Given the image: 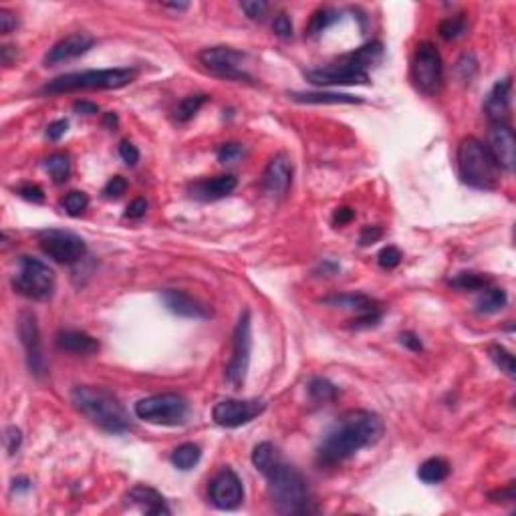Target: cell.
I'll return each mask as SVG.
<instances>
[{
  "mask_svg": "<svg viewBox=\"0 0 516 516\" xmlns=\"http://www.w3.org/2000/svg\"><path fill=\"white\" fill-rule=\"evenodd\" d=\"M386 434V423L377 414L367 409H353L335 421L325 434L317 450V460L322 466H337L353 454L377 444Z\"/></svg>",
  "mask_w": 516,
  "mask_h": 516,
  "instance_id": "cell-1",
  "label": "cell"
},
{
  "mask_svg": "<svg viewBox=\"0 0 516 516\" xmlns=\"http://www.w3.org/2000/svg\"><path fill=\"white\" fill-rule=\"evenodd\" d=\"M383 55V45L379 41H371L367 45L359 47L353 53H347L339 57L335 63L311 69L306 71L305 77L315 85L331 87V85H367L369 83V71Z\"/></svg>",
  "mask_w": 516,
  "mask_h": 516,
  "instance_id": "cell-2",
  "label": "cell"
},
{
  "mask_svg": "<svg viewBox=\"0 0 516 516\" xmlns=\"http://www.w3.org/2000/svg\"><path fill=\"white\" fill-rule=\"evenodd\" d=\"M71 400L93 426L109 434H125L131 430V419L123 403L109 389L95 386H79L73 389Z\"/></svg>",
  "mask_w": 516,
  "mask_h": 516,
  "instance_id": "cell-3",
  "label": "cell"
},
{
  "mask_svg": "<svg viewBox=\"0 0 516 516\" xmlns=\"http://www.w3.org/2000/svg\"><path fill=\"white\" fill-rule=\"evenodd\" d=\"M269 480V492L273 504L283 515H305L313 512L305 478L297 468L285 464L280 458L264 472Z\"/></svg>",
  "mask_w": 516,
  "mask_h": 516,
  "instance_id": "cell-4",
  "label": "cell"
},
{
  "mask_svg": "<svg viewBox=\"0 0 516 516\" xmlns=\"http://www.w3.org/2000/svg\"><path fill=\"white\" fill-rule=\"evenodd\" d=\"M458 174L464 184L476 190H496L500 184L498 163L476 137H464L458 145Z\"/></svg>",
  "mask_w": 516,
  "mask_h": 516,
  "instance_id": "cell-5",
  "label": "cell"
},
{
  "mask_svg": "<svg viewBox=\"0 0 516 516\" xmlns=\"http://www.w3.org/2000/svg\"><path fill=\"white\" fill-rule=\"evenodd\" d=\"M137 77V69L117 67V69H91L81 73H67L55 77L43 87L47 95H61L73 91H87V89H121Z\"/></svg>",
  "mask_w": 516,
  "mask_h": 516,
  "instance_id": "cell-6",
  "label": "cell"
},
{
  "mask_svg": "<svg viewBox=\"0 0 516 516\" xmlns=\"http://www.w3.org/2000/svg\"><path fill=\"white\" fill-rule=\"evenodd\" d=\"M13 289L32 301H48L55 292L57 278L53 269L43 260L32 257H20L16 271L11 278Z\"/></svg>",
  "mask_w": 516,
  "mask_h": 516,
  "instance_id": "cell-7",
  "label": "cell"
},
{
  "mask_svg": "<svg viewBox=\"0 0 516 516\" xmlns=\"http://www.w3.org/2000/svg\"><path fill=\"white\" fill-rule=\"evenodd\" d=\"M135 416L156 426H179L188 416V402L177 393H158L135 403Z\"/></svg>",
  "mask_w": 516,
  "mask_h": 516,
  "instance_id": "cell-8",
  "label": "cell"
},
{
  "mask_svg": "<svg viewBox=\"0 0 516 516\" xmlns=\"http://www.w3.org/2000/svg\"><path fill=\"white\" fill-rule=\"evenodd\" d=\"M250 353H252V327H250V313L244 311L232 333V357L226 365V379L234 389H240L246 381Z\"/></svg>",
  "mask_w": 516,
  "mask_h": 516,
  "instance_id": "cell-9",
  "label": "cell"
},
{
  "mask_svg": "<svg viewBox=\"0 0 516 516\" xmlns=\"http://www.w3.org/2000/svg\"><path fill=\"white\" fill-rule=\"evenodd\" d=\"M412 77L421 93L435 95L444 81V63L432 43H419L412 57Z\"/></svg>",
  "mask_w": 516,
  "mask_h": 516,
  "instance_id": "cell-10",
  "label": "cell"
},
{
  "mask_svg": "<svg viewBox=\"0 0 516 516\" xmlns=\"http://www.w3.org/2000/svg\"><path fill=\"white\" fill-rule=\"evenodd\" d=\"M39 246L48 258H53L55 262H61V264H75L87 254L85 240L69 230L50 228V230L39 232Z\"/></svg>",
  "mask_w": 516,
  "mask_h": 516,
  "instance_id": "cell-11",
  "label": "cell"
},
{
  "mask_svg": "<svg viewBox=\"0 0 516 516\" xmlns=\"http://www.w3.org/2000/svg\"><path fill=\"white\" fill-rule=\"evenodd\" d=\"M246 55L232 47H210L200 53V63L216 77L230 81H250L252 77L244 69Z\"/></svg>",
  "mask_w": 516,
  "mask_h": 516,
  "instance_id": "cell-12",
  "label": "cell"
},
{
  "mask_svg": "<svg viewBox=\"0 0 516 516\" xmlns=\"http://www.w3.org/2000/svg\"><path fill=\"white\" fill-rule=\"evenodd\" d=\"M18 337L22 343V349L27 355V365L34 377H43L47 365H45V355H43V341H41V331L36 317L31 311L20 313L18 317Z\"/></svg>",
  "mask_w": 516,
  "mask_h": 516,
  "instance_id": "cell-13",
  "label": "cell"
},
{
  "mask_svg": "<svg viewBox=\"0 0 516 516\" xmlns=\"http://www.w3.org/2000/svg\"><path fill=\"white\" fill-rule=\"evenodd\" d=\"M266 409V403L258 400H222L214 405L212 418L222 428H240L258 418Z\"/></svg>",
  "mask_w": 516,
  "mask_h": 516,
  "instance_id": "cell-14",
  "label": "cell"
},
{
  "mask_svg": "<svg viewBox=\"0 0 516 516\" xmlns=\"http://www.w3.org/2000/svg\"><path fill=\"white\" fill-rule=\"evenodd\" d=\"M210 500L220 510H234L244 500V488L236 472L230 468L220 470L210 482Z\"/></svg>",
  "mask_w": 516,
  "mask_h": 516,
  "instance_id": "cell-15",
  "label": "cell"
},
{
  "mask_svg": "<svg viewBox=\"0 0 516 516\" xmlns=\"http://www.w3.org/2000/svg\"><path fill=\"white\" fill-rule=\"evenodd\" d=\"M494 161L498 163L500 170L512 172L516 163V140L515 131L508 123H492L488 133V145Z\"/></svg>",
  "mask_w": 516,
  "mask_h": 516,
  "instance_id": "cell-16",
  "label": "cell"
},
{
  "mask_svg": "<svg viewBox=\"0 0 516 516\" xmlns=\"http://www.w3.org/2000/svg\"><path fill=\"white\" fill-rule=\"evenodd\" d=\"M93 43H95V39L89 32H71V34H67L64 39H61L59 43H55L53 47L48 48L47 55H45V64L53 67V64L73 61L81 55H85L89 48L93 47Z\"/></svg>",
  "mask_w": 516,
  "mask_h": 516,
  "instance_id": "cell-17",
  "label": "cell"
},
{
  "mask_svg": "<svg viewBox=\"0 0 516 516\" xmlns=\"http://www.w3.org/2000/svg\"><path fill=\"white\" fill-rule=\"evenodd\" d=\"M292 186V165L287 156H274L262 174V190L271 198L278 200L289 194Z\"/></svg>",
  "mask_w": 516,
  "mask_h": 516,
  "instance_id": "cell-18",
  "label": "cell"
},
{
  "mask_svg": "<svg viewBox=\"0 0 516 516\" xmlns=\"http://www.w3.org/2000/svg\"><path fill=\"white\" fill-rule=\"evenodd\" d=\"M510 95H512V81H510V77L496 81L494 87L488 91V95L484 99L482 109L492 123H508Z\"/></svg>",
  "mask_w": 516,
  "mask_h": 516,
  "instance_id": "cell-19",
  "label": "cell"
},
{
  "mask_svg": "<svg viewBox=\"0 0 516 516\" xmlns=\"http://www.w3.org/2000/svg\"><path fill=\"white\" fill-rule=\"evenodd\" d=\"M161 301L165 308L170 313H174L177 317H184V319H208L210 308L206 305H202L200 301L192 299L190 294L182 292V290L168 289L161 292Z\"/></svg>",
  "mask_w": 516,
  "mask_h": 516,
  "instance_id": "cell-20",
  "label": "cell"
},
{
  "mask_svg": "<svg viewBox=\"0 0 516 516\" xmlns=\"http://www.w3.org/2000/svg\"><path fill=\"white\" fill-rule=\"evenodd\" d=\"M236 184H238L236 177L230 176V174H224V176L208 177V179H198V182L190 184L188 192H190V196L196 198V200L214 202V200L226 198L228 194L234 192Z\"/></svg>",
  "mask_w": 516,
  "mask_h": 516,
  "instance_id": "cell-21",
  "label": "cell"
},
{
  "mask_svg": "<svg viewBox=\"0 0 516 516\" xmlns=\"http://www.w3.org/2000/svg\"><path fill=\"white\" fill-rule=\"evenodd\" d=\"M55 343L61 351L75 355H93L99 351V343L83 331H61L57 333Z\"/></svg>",
  "mask_w": 516,
  "mask_h": 516,
  "instance_id": "cell-22",
  "label": "cell"
},
{
  "mask_svg": "<svg viewBox=\"0 0 516 516\" xmlns=\"http://www.w3.org/2000/svg\"><path fill=\"white\" fill-rule=\"evenodd\" d=\"M128 500L137 504L145 515H170L165 498L149 486H133L128 492Z\"/></svg>",
  "mask_w": 516,
  "mask_h": 516,
  "instance_id": "cell-23",
  "label": "cell"
},
{
  "mask_svg": "<svg viewBox=\"0 0 516 516\" xmlns=\"http://www.w3.org/2000/svg\"><path fill=\"white\" fill-rule=\"evenodd\" d=\"M325 305L341 306V308H349L355 311L357 315H369V313H377L379 311V303L375 299H371L367 294H333V297H325L322 299Z\"/></svg>",
  "mask_w": 516,
  "mask_h": 516,
  "instance_id": "cell-24",
  "label": "cell"
},
{
  "mask_svg": "<svg viewBox=\"0 0 516 516\" xmlns=\"http://www.w3.org/2000/svg\"><path fill=\"white\" fill-rule=\"evenodd\" d=\"M290 99L297 101V103H311V105H341V103H363V99L357 95H349V93H331V91H319V93H313V91H292Z\"/></svg>",
  "mask_w": 516,
  "mask_h": 516,
  "instance_id": "cell-25",
  "label": "cell"
},
{
  "mask_svg": "<svg viewBox=\"0 0 516 516\" xmlns=\"http://www.w3.org/2000/svg\"><path fill=\"white\" fill-rule=\"evenodd\" d=\"M508 303V297L502 289H496V287H486L484 290H480V297L476 301V311L478 313H484V315H494L502 311Z\"/></svg>",
  "mask_w": 516,
  "mask_h": 516,
  "instance_id": "cell-26",
  "label": "cell"
},
{
  "mask_svg": "<svg viewBox=\"0 0 516 516\" xmlns=\"http://www.w3.org/2000/svg\"><path fill=\"white\" fill-rule=\"evenodd\" d=\"M448 474H450V464L444 458H428L418 470L419 480L426 484L444 482Z\"/></svg>",
  "mask_w": 516,
  "mask_h": 516,
  "instance_id": "cell-27",
  "label": "cell"
},
{
  "mask_svg": "<svg viewBox=\"0 0 516 516\" xmlns=\"http://www.w3.org/2000/svg\"><path fill=\"white\" fill-rule=\"evenodd\" d=\"M200 458H202V450H200V446H196L192 442L182 444L172 452V464L177 470H190L200 462Z\"/></svg>",
  "mask_w": 516,
  "mask_h": 516,
  "instance_id": "cell-28",
  "label": "cell"
},
{
  "mask_svg": "<svg viewBox=\"0 0 516 516\" xmlns=\"http://www.w3.org/2000/svg\"><path fill=\"white\" fill-rule=\"evenodd\" d=\"M45 168H47L48 176L53 177L55 184H64L69 176H71V161L64 154H53L45 160Z\"/></svg>",
  "mask_w": 516,
  "mask_h": 516,
  "instance_id": "cell-29",
  "label": "cell"
},
{
  "mask_svg": "<svg viewBox=\"0 0 516 516\" xmlns=\"http://www.w3.org/2000/svg\"><path fill=\"white\" fill-rule=\"evenodd\" d=\"M339 16L337 13L333 11V8H319V11H315L313 16H311V20H308V27H306V34L308 36H317V34H321L322 31H327L335 20H337Z\"/></svg>",
  "mask_w": 516,
  "mask_h": 516,
  "instance_id": "cell-30",
  "label": "cell"
},
{
  "mask_svg": "<svg viewBox=\"0 0 516 516\" xmlns=\"http://www.w3.org/2000/svg\"><path fill=\"white\" fill-rule=\"evenodd\" d=\"M450 285L460 290H484L490 287V278L478 273H458L450 280Z\"/></svg>",
  "mask_w": 516,
  "mask_h": 516,
  "instance_id": "cell-31",
  "label": "cell"
},
{
  "mask_svg": "<svg viewBox=\"0 0 516 516\" xmlns=\"http://www.w3.org/2000/svg\"><path fill=\"white\" fill-rule=\"evenodd\" d=\"M278 458H280V456H278V452H276V448H274L271 442H262V444H258L257 448L252 450V464H254L258 472H262V474L273 466Z\"/></svg>",
  "mask_w": 516,
  "mask_h": 516,
  "instance_id": "cell-32",
  "label": "cell"
},
{
  "mask_svg": "<svg viewBox=\"0 0 516 516\" xmlns=\"http://www.w3.org/2000/svg\"><path fill=\"white\" fill-rule=\"evenodd\" d=\"M208 101V95L200 93V95H190L186 99H182V103L177 105L176 109V119L179 123H188L196 113L202 109V105Z\"/></svg>",
  "mask_w": 516,
  "mask_h": 516,
  "instance_id": "cell-33",
  "label": "cell"
},
{
  "mask_svg": "<svg viewBox=\"0 0 516 516\" xmlns=\"http://www.w3.org/2000/svg\"><path fill=\"white\" fill-rule=\"evenodd\" d=\"M488 355H490V359L494 361V365H496L502 373H506L508 377H515L516 375L515 355L510 353L508 349H504L502 345H492V347L488 349Z\"/></svg>",
  "mask_w": 516,
  "mask_h": 516,
  "instance_id": "cell-34",
  "label": "cell"
},
{
  "mask_svg": "<svg viewBox=\"0 0 516 516\" xmlns=\"http://www.w3.org/2000/svg\"><path fill=\"white\" fill-rule=\"evenodd\" d=\"M437 32H440L442 39L454 41V39H458V36H462V34L466 32V18H464V15H456L450 16V18H444V20L440 22V27H437Z\"/></svg>",
  "mask_w": 516,
  "mask_h": 516,
  "instance_id": "cell-35",
  "label": "cell"
},
{
  "mask_svg": "<svg viewBox=\"0 0 516 516\" xmlns=\"http://www.w3.org/2000/svg\"><path fill=\"white\" fill-rule=\"evenodd\" d=\"M308 393L315 402H333L337 398V387L333 386L329 379L317 377L308 383Z\"/></svg>",
  "mask_w": 516,
  "mask_h": 516,
  "instance_id": "cell-36",
  "label": "cell"
},
{
  "mask_svg": "<svg viewBox=\"0 0 516 516\" xmlns=\"http://www.w3.org/2000/svg\"><path fill=\"white\" fill-rule=\"evenodd\" d=\"M89 206V196L85 192H79V190H73V192H69L64 196L63 200V208L64 212L69 214V216H73V218H77L81 216L85 210Z\"/></svg>",
  "mask_w": 516,
  "mask_h": 516,
  "instance_id": "cell-37",
  "label": "cell"
},
{
  "mask_svg": "<svg viewBox=\"0 0 516 516\" xmlns=\"http://www.w3.org/2000/svg\"><path fill=\"white\" fill-rule=\"evenodd\" d=\"M125 190H128V179L121 176H115L103 186V192L101 194L107 200H115V198H121L125 194Z\"/></svg>",
  "mask_w": 516,
  "mask_h": 516,
  "instance_id": "cell-38",
  "label": "cell"
},
{
  "mask_svg": "<svg viewBox=\"0 0 516 516\" xmlns=\"http://www.w3.org/2000/svg\"><path fill=\"white\" fill-rule=\"evenodd\" d=\"M377 262H379L381 269L391 271V269H395V266L402 262V252H400L395 246H386V248L377 254Z\"/></svg>",
  "mask_w": 516,
  "mask_h": 516,
  "instance_id": "cell-39",
  "label": "cell"
},
{
  "mask_svg": "<svg viewBox=\"0 0 516 516\" xmlns=\"http://www.w3.org/2000/svg\"><path fill=\"white\" fill-rule=\"evenodd\" d=\"M216 156H218V161L222 163H234L244 156V147L240 144H224L218 147Z\"/></svg>",
  "mask_w": 516,
  "mask_h": 516,
  "instance_id": "cell-40",
  "label": "cell"
},
{
  "mask_svg": "<svg viewBox=\"0 0 516 516\" xmlns=\"http://www.w3.org/2000/svg\"><path fill=\"white\" fill-rule=\"evenodd\" d=\"M22 444V432L16 428V426H8L4 430V448H6V454L8 456H15L18 448Z\"/></svg>",
  "mask_w": 516,
  "mask_h": 516,
  "instance_id": "cell-41",
  "label": "cell"
},
{
  "mask_svg": "<svg viewBox=\"0 0 516 516\" xmlns=\"http://www.w3.org/2000/svg\"><path fill=\"white\" fill-rule=\"evenodd\" d=\"M240 8L246 13L248 18L252 20H262L266 16L269 4L264 0H250V2H240Z\"/></svg>",
  "mask_w": 516,
  "mask_h": 516,
  "instance_id": "cell-42",
  "label": "cell"
},
{
  "mask_svg": "<svg viewBox=\"0 0 516 516\" xmlns=\"http://www.w3.org/2000/svg\"><path fill=\"white\" fill-rule=\"evenodd\" d=\"M458 73L462 75V79L466 81V83H470V81L474 79V73H476V59H474L472 53L462 55V59L458 61Z\"/></svg>",
  "mask_w": 516,
  "mask_h": 516,
  "instance_id": "cell-43",
  "label": "cell"
},
{
  "mask_svg": "<svg viewBox=\"0 0 516 516\" xmlns=\"http://www.w3.org/2000/svg\"><path fill=\"white\" fill-rule=\"evenodd\" d=\"M16 192H18L20 198H25V200H29V202H34V204L45 202V192H43L36 184H22Z\"/></svg>",
  "mask_w": 516,
  "mask_h": 516,
  "instance_id": "cell-44",
  "label": "cell"
},
{
  "mask_svg": "<svg viewBox=\"0 0 516 516\" xmlns=\"http://www.w3.org/2000/svg\"><path fill=\"white\" fill-rule=\"evenodd\" d=\"M273 31L276 32L280 39H290V36H292V22H290L289 15L280 13V15L274 16Z\"/></svg>",
  "mask_w": 516,
  "mask_h": 516,
  "instance_id": "cell-45",
  "label": "cell"
},
{
  "mask_svg": "<svg viewBox=\"0 0 516 516\" xmlns=\"http://www.w3.org/2000/svg\"><path fill=\"white\" fill-rule=\"evenodd\" d=\"M119 156H121V160L125 161L129 168H133V165L140 161V149L131 144V142L123 140V142L119 144Z\"/></svg>",
  "mask_w": 516,
  "mask_h": 516,
  "instance_id": "cell-46",
  "label": "cell"
},
{
  "mask_svg": "<svg viewBox=\"0 0 516 516\" xmlns=\"http://www.w3.org/2000/svg\"><path fill=\"white\" fill-rule=\"evenodd\" d=\"M383 236V230L379 226H365L359 234V244L361 246H369L373 242H377Z\"/></svg>",
  "mask_w": 516,
  "mask_h": 516,
  "instance_id": "cell-47",
  "label": "cell"
},
{
  "mask_svg": "<svg viewBox=\"0 0 516 516\" xmlns=\"http://www.w3.org/2000/svg\"><path fill=\"white\" fill-rule=\"evenodd\" d=\"M67 129H69V121H67V119H57V121L48 123L47 140H50V142H59L64 133H67Z\"/></svg>",
  "mask_w": 516,
  "mask_h": 516,
  "instance_id": "cell-48",
  "label": "cell"
},
{
  "mask_svg": "<svg viewBox=\"0 0 516 516\" xmlns=\"http://www.w3.org/2000/svg\"><path fill=\"white\" fill-rule=\"evenodd\" d=\"M145 212H147V202H145L144 198H137V200H133V202L128 206V210H125V218L137 220V218L145 216Z\"/></svg>",
  "mask_w": 516,
  "mask_h": 516,
  "instance_id": "cell-49",
  "label": "cell"
},
{
  "mask_svg": "<svg viewBox=\"0 0 516 516\" xmlns=\"http://www.w3.org/2000/svg\"><path fill=\"white\" fill-rule=\"evenodd\" d=\"M16 29V16L6 11V8H0V32L2 34H11Z\"/></svg>",
  "mask_w": 516,
  "mask_h": 516,
  "instance_id": "cell-50",
  "label": "cell"
},
{
  "mask_svg": "<svg viewBox=\"0 0 516 516\" xmlns=\"http://www.w3.org/2000/svg\"><path fill=\"white\" fill-rule=\"evenodd\" d=\"M355 218V212L351 208H337L335 210V214H333V224L335 226H345L349 224L351 220Z\"/></svg>",
  "mask_w": 516,
  "mask_h": 516,
  "instance_id": "cell-51",
  "label": "cell"
},
{
  "mask_svg": "<svg viewBox=\"0 0 516 516\" xmlns=\"http://www.w3.org/2000/svg\"><path fill=\"white\" fill-rule=\"evenodd\" d=\"M402 345H405L407 349H412V351H421L423 349V345H421V341H419L418 335H414V333H402Z\"/></svg>",
  "mask_w": 516,
  "mask_h": 516,
  "instance_id": "cell-52",
  "label": "cell"
},
{
  "mask_svg": "<svg viewBox=\"0 0 516 516\" xmlns=\"http://www.w3.org/2000/svg\"><path fill=\"white\" fill-rule=\"evenodd\" d=\"M73 109L77 113H83V115H95V113H99V107H97L95 103H91V101H75L73 103Z\"/></svg>",
  "mask_w": 516,
  "mask_h": 516,
  "instance_id": "cell-53",
  "label": "cell"
},
{
  "mask_svg": "<svg viewBox=\"0 0 516 516\" xmlns=\"http://www.w3.org/2000/svg\"><path fill=\"white\" fill-rule=\"evenodd\" d=\"M490 498L494 500V502H515V486L510 484L506 490H500V492L490 494Z\"/></svg>",
  "mask_w": 516,
  "mask_h": 516,
  "instance_id": "cell-54",
  "label": "cell"
},
{
  "mask_svg": "<svg viewBox=\"0 0 516 516\" xmlns=\"http://www.w3.org/2000/svg\"><path fill=\"white\" fill-rule=\"evenodd\" d=\"M13 490H15V492H27V490H31V480L25 478V476L15 478V480H13Z\"/></svg>",
  "mask_w": 516,
  "mask_h": 516,
  "instance_id": "cell-55",
  "label": "cell"
},
{
  "mask_svg": "<svg viewBox=\"0 0 516 516\" xmlns=\"http://www.w3.org/2000/svg\"><path fill=\"white\" fill-rule=\"evenodd\" d=\"M161 6H163V8H172V11H186L190 4H188V2H163Z\"/></svg>",
  "mask_w": 516,
  "mask_h": 516,
  "instance_id": "cell-56",
  "label": "cell"
},
{
  "mask_svg": "<svg viewBox=\"0 0 516 516\" xmlns=\"http://www.w3.org/2000/svg\"><path fill=\"white\" fill-rule=\"evenodd\" d=\"M103 125H107V128H115L117 125V115L115 113H105V119H103Z\"/></svg>",
  "mask_w": 516,
  "mask_h": 516,
  "instance_id": "cell-57",
  "label": "cell"
}]
</instances>
